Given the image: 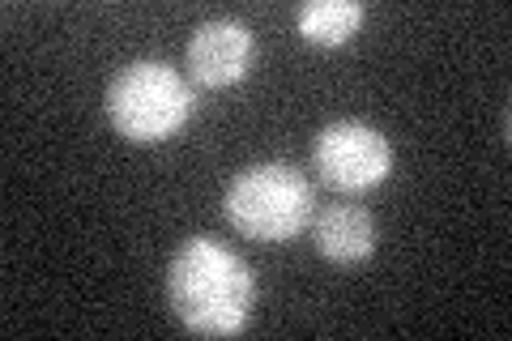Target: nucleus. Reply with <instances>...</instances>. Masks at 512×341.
Instances as JSON below:
<instances>
[{
  "label": "nucleus",
  "mask_w": 512,
  "mask_h": 341,
  "mask_svg": "<svg viewBox=\"0 0 512 341\" xmlns=\"http://www.w3.org/2000/svg\"><path fill=\"white\" fill-rule=\"evenodd\" d=\"M167 303L188 333L235 337L248 329L256 278L248 261L210 235L180 243L167 265Z\"/></svg>",
  "instance_id": "1"
},
{
  "label": "nucleus",
  "mask_w": 512,
  "mask_h": 341,
  "mask_svg": "<svg viewBox=\"0 0 512 341\" xmlns=\"http://www.w3.org/2000/svg\"><path fill=\"white\" fill-rule=\"evenodd\" d=\"M107 120L133 145H158L175 137L197 111L192 81L167 60H133L107 81Z\"/></svg>",
  "instance_id": "2"
},
{
  "label": "nucleus",
  "mask_w": 512,
  "mask_h": 341,
  "mask_svg": "<svg viewBox=\"0 0 512 341\" xmlns=\"http://www.w3.org/2000/svg\"><path fill=\"white\" fill-rule=\"evenodd\" d=\"M227 222L256 243H291L316 218V192L291 162H256L227 184Z\"/></svg>",
  "instance_id": "3"
},
{
  "label": "nucleus",
  "mask_w": 512,
  "mask_h": 341,
  "mask_svg": "<svg viewBox=\"0 0 512 341\" xmlns=\"http://www.w3.org/2000/svg\"><path fill=\"white\" fill-rule=\"evenodd\" d=\"M312 171L333 192H367L393 175V141L363 120H333L312 141Z\"/></svg>",
  "instance_id": "4"
},
{
  "label": "nucleus",
  "mask_w": 512,
  "mask_h": 341,
  "mask_svg": "<svg viewBox=\"0 0 512 341\" xmlns=\"http://www.w3.org/2000/svg\"><path fill=\"white\" fill-rule=\"evenodd\" d=\"M256 35L239 18H210L188 39V77L205 90L235 86L252 73Z\"/></svg>",
  "instance_id": "5"
},
{
  "label": "nucleus",
  "mask_w": 512,
  "mask_h": 341,
  "mask_svg": "<svg viewBox=\"0 0 512 341\" xmlns=\"http://www.w3.org/2000/svg\"><path fill=\"white\" fill-rule=\"evenodd\" d=\"M312 243L333 265H359L376 248V222L363 205H329L312 222Z\"/></svg>",
  "instance_id": "6"
},
{
  "label": "nucleus",
  "mask_w": 512,
  "mask_h": 341,
  "mask_svg": "<svg viewBox=\"0 0 512 341\" xmlns=\"http://www.w3.org/2000/svg\"><path fill=\"white\" fill-rule=\"evenodd\" d=\"M367 9L359 0H308L295 13V30L312 47H342L363 26Z\"/></svg>",
  "instance_id": "7"
}]
</instances>
